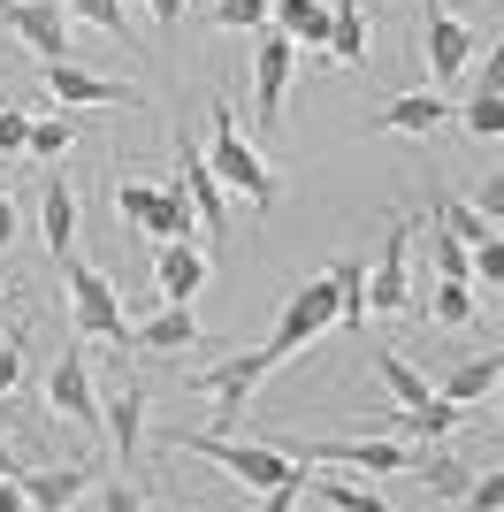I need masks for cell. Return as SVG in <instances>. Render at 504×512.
Returning <instances> with one entry per match:
<instances>
[{"label": "cell", "instance_id": "obj_1", "mask_svg": "<svg viewBox=\"0 0 504 512\" xmlns=\"http://www.w3.org/2000/svg\"><path fill=\"white\" fill-rule=\"evenodd\" d=\"M168 451H199L214 467L245 482V490L268 497V512H291L306 497V459H291L283 444H245L237 428H184V436H168Z\"/></svg>", "mask_w": 504, "mask_h": 512}, {"label": "cell", "instance_id": "obj_2", "mask_svg": "<svg viewBox=\"0 0 504 512\" xmlns=\"http://www.w3.org/2000/svg\"><path fill=\"white\" fill-rule=\"evenodd\" d=\"M207 161H214V176H222V192H245V207L252 214H275V169L252 153V138L237 130V107L230 100H214V146H207Z\"/></svg>", "mask_w": 504, "mask_h": 512}, {"label": "cell", "instance_id": "obj_3", "mask_svg": "<svg viewBox=\"0 0 504 512\" xmlns=\"http://www.w3.org/2000/svg\"><path fill=\"white\" fill-rule=\"evenodd\" d=\"M367 314L420 321V299H413V214H390V237H382L375 268H367Z\"/></svg>", "mask_w": 504, "mask_h": 512}, {"label": "cell", "instance_id": "obj_4", "mask_svg": "<svg viewBox=\"0 0 504 512\" xmlns=\"http://www.w3.org/2000/svg\"><path fill=\"white\" fill-rule=\"evenodd\" d=\"M62 283H69V314H77L84 337H107V344H130V321H123V291L92 268V260L62 253Z\"/></svg>", "mask_w": 504, "mask_h": 512}, {"label": "cell", "instance_id": "obj_5", "mask_svg": "<svg viewBox=\"0 0 504 512\" xmlns=\"http://www.w3.org/2000/svg\"><path fill=\"white\" fill-rule=\"evenodd\" d=\"M329 321H336V283H329V276L298 283L291 299H283V314H275V329H268V360L283 367L291 352H306V344H314Z\"/></svg>", "mask_w": 504, "mask_h": 512}, {"label": "cell", "instance_id": "obj_6", "mask_svg": "<svg viewBox=\"0 0 504 512\" xmlns=\"http://www.w3.org/2000/svg\"><path fill=\"white\" fill-rule=\"evenodd\" d=\"M291 459H306V467H359V474H405L413 467V444L405 436H329V444H298Z\"/></svg>", "mask_w": 504, "mask_h": 512}, {"label": "cell", "instance_id": "obj_7", "mask_svg": "<svg viewBox=\"0 0 504 512\" xmlns=\"http://www.w3.org/2000/svg\"><path fill=\"white\" fill-rule=\"evenodd\" d=\"M268 367H275V360H268V344H260V352H230L222 367H199V375H184V383L214 398V428H237V421H245V398H252V383H260Z\"/></svg>", "mask_w": 504, "mask_h": 512}, {"label": "cell", "instance_id": "obj_8", "mask_svg": "<svg viewBox=\"0 0 504 512\" xmlns=\"http://www.w3.org/2000/svg\"><path fill=\"white\" fill-rule=\"evenodd\" d=\"M176 184H184L191 214H199V237H230V192H222V176L199 146H191L184 130H176Z\"/></svg>", "mask_w": 504, "mask_h": 512}, {"label": "cell", "instance_id": "obj_9", "mask_svg": "<svg viewBox=\"0 0 504 512\" xmlns=\"http://www.w3.org/2000/svg\"><path fill=\"white\" fill-rule=\"evenodd\" d=\"M0 31H16L39 62H62L69 54V8L62 0H0Z\"/></svg>", "mask_w": 504, "mask_h": 512}, {"label": "cell", "instance_id": "obj_10", "mask_svg": "<svg viewBox=\"0 0 504 512\" xmlns=\"http://www.w3.org/2000/svg\"><path fill=\"white\" fill-rule=\"evenodd\" d=\"M474 31H466L459 16H443V0H420V54H428V69H436V85H451L466 62H474Z\"/></svg>", "mask_w": 504, "mask_h": 512}, {"label": "cell", "instance_id": "obj_11", "mask_svg": "<svg viewBox=\"0 0 504 512\" xmlns=\"http://www.w3.org/2000/svg\"><path fill=\"white\" fill-rule=\"evenodd\" d=\"M46 92H54V107H146V92H138V85L92 77V69H77L69 54H62V62H46Z\"/></svg>", "mask_w": 504, "mask_h": 512}, {"label": "cell", "instance_id": "obj_12", "mask_svg": "<svg viewBox=\"0 0 504 512\" xmlns=\"http://www.w3.org/2000/svg\"><path fill=\"white\" fill-rule=\"evenodd\" d=\"M100 428H107V444H115V459H138V444H146V383L138 375H115L100 398Z\"/></svg>", "mask_w": 504, "mask_h": 512}, {"label": "cell", "instance_id": "obj_13", "mask_svg": "<svg viewBox=\"0 0 504 512\" xmlns=\"http://www.w3.org/2000/svg\"><path fill=\"white\" fill-rule=\"evenodd\" d=\"M291 69H298V46L291 31H268L260 54H252V92H260V123H283V92H291Z\"/></svg>", "mask_w": 504, "mask_h": 512}, {"label": "cell", "instance_id": "obj_14", "mask_svg": "<svg viewBox=\"0 0 504 512\" xmlns=\"http://www.w3.org/2000/svg\"><path fill=\"white\" fill-rule=\"evenodd\" d=\"M46 413L100 428V390H92V367H84V352H62V360H54V375H46Z\"/></svg>", "mask_w": 504, "mask_h": 512}, {"label": "cell", "instance_id": "obj_15", "mask_svg": "<svg viewBox=\"0 0 504 512\" xmlns=\"http://www.w3.org/2000/svg\"><path fill=\"white\" fill-rule=\"evenodd\" d=\"M153 283H161V299H199V291H207V253H199L191 237L153 245Z\"/></svg>", "mask_w": 504, "mask_h": 512}, {"label": "cell", "instance_id": "obj_16", "mask_svg": "<svg viewBox=\"0 0 504 512\" xmlns=\"http://www.w3.org/2000/svg\"><path fill=\"white\" fill-rule=\"evenodd\" d=\"M199 344V321H191V299H161V314H146L130 329V352H184Z\"/></svg>", "mask_w": 504, "mask_h": 512}, {"label": "cell", "instance_id": "obj_17", "mask_svg": "<svg viewBox=\"0 0 504 512\" xmlns=\"http://www.w3.org/2000/svg\"><path fill=\"white\" fill-rule=\"evenodd\" d=\"M138 237H146V245H168V237H199V214H191L184 184H153V207H146V222H138Z\"/></svg>", "mask_w": 504, "mask_h": 512}, {"label": "cell", "instance_id": "obj_18", "mask_svg": "<svg viewBox=\"0 0 504 512\" xmlns=\"http://www.w3.org/2000/svg\"><path fill=\"white\" fill-rule=\"evenodd\" d=\"M443 115H451V107H443V92H398V100L382 107L375 123H382V130H398V138H428Z\"/></svg>", "mask_w": 504, "mask_h": 512}, {"label": "cell", "instance_id": "obj_19", "mask_svg": "<svg viewBox=\"0 0 504 512\" xmlns=\"http://www.w3.org/2000/svg\"><path fill=\"white\" fill-rule=\"evenodd\" d=\"M329 62L367 69V16H359V0H329Z\"/></svg>", "mask_w": 504, "mask_h": 512}, {"label": "cell", "instance_id": "obj_20", "mask_svg": "<svg viewBox=\"0 0 504 512\" xmlns=\"http://www.w3.org/2000/svg\"><path fill=\"white\" fill-rule=\"evenodd\" d=\"M16 482H23V505H46V512L77 505V497L92 490V474H84V467H39V474H16Z\"/></svg>", "mask_w": 504, "mask_h": 512}, {"label": "cell", "instance_id": "obj_21", "mask_svg": "<svg viewBox=\"0 0 504 512\" xmlns=\"http://www.w3.org/2000/svg\"><path fill=\"white\" fill-rule=\"evenodd\" d=\"M39 222H46V253L62 260L69 245H77V192H69V176H46V207H39Z\"/></svg>", "mask_w": 504, "mask_h": 512}, {"label": "cell", "instance_id": "obj_22", "mask_svg": "<svg viewBox=\"0 0 504 512\" xmlns=\"http://www.w3.org/2000/svg\"><path fill=\"white\" fill-rule=\"evenodd\" d=\"M268 16L291 31V46H329V0H268Z\"/></svg>", "mask_w": 504, "mask_h": 512}, {"label": "cell", "instance_id": "obj_23", "mask_svg": "<svg viewBox=\"0 0 504 512\" xmlns=\"http://www.w3.org/2000/svg\"><path fill=\"white\" fill-rule=\"evenodd\" d=\"M306 490H314L321 505H336V512H382V490L352 482V467H336V474H306Z\"/></svg>", "mask_w": 504, "mask_h": 512}, {"label": "cell", "instance_id": "obj_24", "mask_svg": "<svg viewBox=\"0 0 504 512\" xmlns=\"http://www.w3.org/2000/svg\"><path fill=\"white\" fill-rule=\"evenodd\" d=\"M497 383H504V360H497V352H482V360H459V367H451L443 398H459V406H482Z\"/></svg>", "mask_w": 504, "mask_h": 512}, {"label": "cell", "instance_id": "obj_25", "mask_svg": "<svg viewBox=\"0 0 504 512\" xmlns=\"http://www.w3.org/2000/svg\"><path fill=\"white\" fill-rule=\"evenodd\" d=\"M420 314H436L443 329H466L482 306H474V283H466V276H436V291L420 299Z\"/></svg>", "mask_w": 504, "mask_h": 512}, {"label": "cell", "instance_id": "obj_26", "mask_svg": "<svg viewBox=\"0 0 504 512\" xmlns=\"http://www.w3.org/2000/svg\"><path fill=\"white\" fill-rule=\"evenodd\" d=\"M459 123H466V138H482V146H489V138L504 130V100H497V62H482V92L466 100V115H459Z\"/></svg>", "mask_w": 504, "mask_h": 512}, {"label": "cell", "instance_id": "obj_27", "mask_svg": "<svg viewBox=\"0 0 504 512\" xmlns=\"http://www.w3.org/2000/svg\"><path fill=\"white\" fill-rule=\"evenodd\" d=\"M77 115H84V107H62V115H31V146H23V153H39V161H62V153L77 146Z\"/></svg>", "mask_w": 504, "mask_h": 512}, {"label": "cell", "instance_id": "obj_28", "mask_svg": "<svg viewBox=\"0 0 504 512\" xmlns=\"http://www.w3.org/2000/svg\"><path fill=\"white\" fill-rule=\"evenodd\" d=\"M436 222H443V230H451V237H459L466 253H474L482 237H497V222H489L482 207H466V199H436Z\"/></svg>", "mask_w": 504, "mask_h": 512}, {"label": "cell", "instance_id": "obj_29", "mask_svg": "<svg viewBox=\"0 0 504 512\" xmlns=\"http://www.w3.org/2000/svg\"><path fill=\"white\" fill-rule=\"evenodd\" d=\"M329 283H336V321H367V268H359V260H336L329 268Z\"/></svg>", "mask_w": 504, "mask_h": 512}, {"label": "cell", "instance_id": "obj_30", "mask_svg": "<svg viewBox=\"0 0 504 512\" xmlns=\"http://www.w3.org/2000/svg\"><path fill=\"white\" fill-rule=\"evenodd\" d=\"M77 23H92V31H107V39H123L130 54H138V39H130V23H123V0H62Z\"/></svg>", "mask_w": 504, "mask_h": 512}, {"label": "cell", "instance_id": "obj_31", "mask_svg": "<svg viewBox=\"0 0 504 512\" xmlns=\"http://www.w3.org/2000/svg\"><path fill=\"white\" fill-rule=\"evenodd\" d=\"M375 367H382V383L398 390V406H420V398H428V375H420L413 360H398V352H375Z\"/></svg>", "mask_w": 504, "mask_h": 512}, {"label": "cell", "instance_id": "obj_32", "mask_svg": "<svg viewBox=\"0 0 504 512\" xmlns=\"http://www.w3.org/2000/svg\"><path fill=\"white\" fill-rule=\"evenodd\" d=\"M23 344H31V321H16V329H0V398L23 383Z\"/></svg>", "mask_w": 504, "mask_h": 512}, {"label": "cell", "instance_id": "obj_33", "mask_svg": "<svg viewBox=\"0 0 504 512\" xmlns=\"http://www.w3.org/2000/svg\"><path fill=\"white\" fill-rule=\"evenodd\" d=\"M413 467H420V482H428V497H459L466 490V467H459V459H420V451H413Z\"/></svg>", "mask_w": 504, "mask_h": 512}, {"label": "cell", "instance_id": "obj_34", "mask_svg": "<svg viewBox=\"0 0 504 512\" xmlns=\"http://www.w3.org/2000/svg\"><path fill=\"white\" fill-rule=\"evenodd\" d=\"M214 23H222V31H260V23H268V0H214Z\"/></svg>", "mask_w": 504, "mask_h": 512}, {"label": "cell", "instance_id": "obj_35", "mask_svg": "<svg viewBox=\"0 0 504 512\" xmlns=\"http://www.w3.org/2000/svg\"><path fill=\"white\" fill-rule=\"evenodd\" d=\"M436 276H466V283H474V253H466L451 230H436Z\"/></svg>", "mask_w": 504, "mask_h": 512}, {"label": "cell", "instance_id": "obj_36", "mask_svg": "<svg viewBox=\"0 0 504 512\" xmlns=\"http://www.w3.org/2000/svg\"><path fill=\"white\" fill-rule=\"evenodd\" d=\"M497 497H504V474H466L459 505H466V512H497Z\"/></svg>", "mask_w": 504, "mask_h": 512}, {"label": "cell", "instance_id": "obj_37", "mask_svg": "<svg viewBox=\"0 0 504 512\" xmlns=\"http://www.w3.org/2000/svg\"><path fill=\"white\" fill-rule=\"evenodd\" d=\"M115 207H123V222H130V230H138V222H146V207H153V184H138V176H123V184H115Z\"/></svg>", "mask_w": 504, "mask_h": 512}, {"label": "cell", "instance_id": "obj_38", "mask_svg": "<svg viewBox=\"0 0 504 512\" xmlns=\"http://www.w3.org/2000/svg\"><path fill=\"white\" fill-rule=\"evenodd\" d=\"M23 146H31V115H16V107H0V161H16Z\"/></svg>", "mask_w": 504, "mask_h": 512}, {"label": "cell", "instance_id": "obj_39", "mask_svg": "<svg viewBox=\"0 0 504 512\" xmlns=\"http://www.w3.org/2000/svg\"><path fill=\"white\" fill-rule=\"evenodd\" d=\"M474 276H482V283H504V245H497V237H482V245H474Z\"/></svg>", "mask_w": 504, "mask_h": 512}, {"label": "cell", "instance_id": "obj_40", "mask_svg": "<svg viewBox=\"0 0 504 512\" xmlns=\"http://www.w3.org/2000/svg\"><path fill=\"white\" fill-rule=\"evenodd\" d=\"M153 8V23H161V31H176V23H184V0H146Z\"/></svg>", "mask_w": 504, "mask_h": 512}, {"label": "cell", "instance_id": "obj_41", "mask_svg": "<svg viewBox=\"0 0 504 512\" xmlns=\"http://www.w3.org/2000/svg\"><path fill=\"white\" fill-rule=\"evenodd\" d=\"M8 237H16V199L0 192V253H8Z\"/></svg>", "mask_w": 504, "mask_h": 512}]
</instances>
